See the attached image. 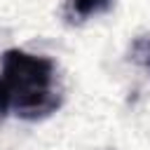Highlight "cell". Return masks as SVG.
Segmentation results:
<instances>
[{"label":"cell","instance_id":"cell-2","mask_svg":"<svg viewBox=\"0 0 150 150\" xmlns=\"http://www.w3.org/2000/svg\"><path fill=\"white\" fill-rule=\"evenodd\" d=\"M110 2H112V0H70V7H68V9H70V14L77 16V19H89V16L108 9Z\"/></svg>","mask_w":150,"mask_h":150},{"label":"cell","instance_id":"cell-3","mask_svg":"<svg viewBox=\"0 0 150 150\" xmlns=\"http://www.w3.org/2000/svg\"><path fill=\"white\" fill-rule=\"evenodd\" d=\"M131 61L150 70V35H141L131 45Z\"/></svg>","mask_w":150,"mask_h":150},{"label":"cell","instance_id":"cell-1","mask_svg":"<svg viewBox=\"0 0 150 150\" xmlns=\"http://www.w3.org/2000/svg\"><path fill=\"white\" fill-rule=\"evenodd\" d=\"M63 96L56 89V66L49 56L7 49L0 63V117L14 115L38 122L59 110Z\"/></svg>","mask_w":150,"mask_h":150}]
</instances>
